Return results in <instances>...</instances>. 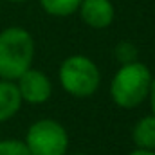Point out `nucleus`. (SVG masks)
<instances>
[{"mask_svg":"<svg viewBox=\"0 0 155 155\" xmlns=\"http://www.w3.org/2000/svg\"><path fill=\"white\" fill-rule=\"evenodd\" d=\"M114 56H116V60L121 65L132 63V61H137L139 49H137L135 43H132L128 40H123V41H119L116 47H114Z\"/></svg>","mask_w":155,"mask_h":155,"instance_id":"10","label":"nucleus"},{"mask_svg":"<svg viewBox=\"0 0 155 155\" xmlns=\"http://www.w3.org/2000/svg\"><path fill=\"white\" fill-rule=\"evenodd\" d=\"M5 2H11V4H22V2H29V0H5Z\"/></svg>","mask_w":155,"mask_h":155,"instance_id":"14","label":"nucleus"},{"mask_svg":"<svg viewBox=\"0 0 155 155\" xmlns=\"http://www.w3.org/2000/svg\"><path fill=\"white\" fill-rule=\"evenodd\" d=\"M152 72L146 63L132 61L117 69L110 81V97L121 108H135L148 99L152 87Z\"/></svg>","mask_w":155,"mask_h":155,"instance_id":"2","label":"nucleus"},{"mask_svg":"<svg viewBox=\"0 0 155 155\" xmlns=\"http://www.w3.org/2000/svg\"><path fill=\"white\" fill-rule=\"evenodd\" d=\"M38 2L40 7L47 15L56 16V18H65L78 13L79 4H81V0H38Z\"/></svg>","mask_w":155,"mask_h":155,"instance_id":"9","label":"nucleus"},{"mask_svg":"<svg viewBox=\"0 0 155 155\" xmlns=\"http://www.w3.org/2000/svg\"><path fill=\"white\" fill-rule=\"evenodd\" d=\"M132 141L137 148L155 150V116L141 117L132 128Z\"/></svg>","mask_w":155,"mask_h":155,"instance_id":"8","label":"nucleus"},{"mask_svg":"<svg viewBox=\"0 0 155 155\" xmlns=\"http://www.w3.org/2000/svg\"><path fill=\"white\" fill-rule=\"evenodd\" d=\"M148 97H150V108H152V114L155 116V76L152 79V87H150V94H148Z\"/></svg>","mask_w":155,"mask_h":155,"instance_id":"12","label":"nucleus"},{"mask_svg":"<svg viewBox=\"0 0 155 155\" xmlns=\"http://www.w3.org/2000/svg\"><path fill=\"white\" fill-rule=\"evenodd\" d=\"M0 155H29L24 141L18 139H2L0 141Z\"/></svg>","mask_w":155,"mask_h":155,"instance_id":"11","label":"nucleus"},{"mask_svg":"<svg viewBox=\"0 0 155 155\" xmlns=\"http://www.w3.org/2000/svg\"><path fill=\"white\" fill-rule=\"evenodd\" d=\"M36 43L33 35L18 25L0 31V79L16 81L33 67Z\"/></svg>","mask_w":155,"mask_h":155,"instance_id":"1","label":"nucleus"},{"mask_svg":"<svg viewBox=\"0 0 155 155\" xmlns=\"http://www.w3.org/2000/svg\"><path fill=\"white\" fill-rule=\"evenodd\" d=\"M74 155H87V153H74Z\"/></svg>","mask_w":155,"mask_h":155,"instance_id":"15","label":"nucleus"},{"mask_svg":"<svg viewBox=\"0 0 155 155\" xmlns=\"http://www.w3.org/2000/svg\"><path fill=\"white\" fill-rule=\"evenodd\" d=\"M24 144L29 155H67L71 139L60 121L38 119L27 128Z\"/></svg>","mask_w":155,"mask_h":155,"instance_id":"4","label":"nucleus"},{"mask_svg":"<svg viewBox=\"0 0 155 155\" xmlns=\"http://www.w3.org/2000/svg\"><path fill=\"white\" fill-rule=\"evenodd\" d=\"M58 79L61 88L78 99L90 97L101 85V72L96 61L85 54H72L65 58L58 69Z\"/></svg>","mask_w":155,"mask_h":155,"instance_id":"3","label":"nucleus"},{"mask_svg":"<svg viewBox=\"0 0 155 155\" xmlns=\"http://www.w3.org/2000/svg\"><path fill=\"white\" fill-rule=\"evenodd\" d=\"M78 13L83 24L92 29H107L116 18L112 0H81Z\"/></svg>","mask_w":155,"mask_h":155,"instance_id":"6","label":"nucleus"},{"mask_svg":"<svg viewBox=\"0 0 155 155\" xmlns=\"http://www.w3.org/2000/svg\"><path fill=\"white\" fill-rule=\"evenodd\" d=\"M22 96L18 92L16 81L0 79V123L9 121L22 108Z\"/></svg>","mask_w":155,"mask_h":155,"instance_id":"7","label":"nucleus"},{"mask_svg":"<svg viewBox=\"0 0 155 155\" xmlns=\"http://www.w3.org/2000/svg\"><path fill=\"white\" fill-rule=\"evenodd\" d=\"M128 155H155V150H143V148H135Z\"/></svg>","mask_w":155,"mask_h":155,"instance_id":"13","label":"nucleus"},{"mask_svg":"<svg viewBox=\"0 0 155 155\" xmlns=\"http://www.w3.org/2000/svg\"><path fill=\"white\" fill-rule=\"evenodd\" d=\"M16 87L22 96V101L29 105H43L52 96V83L49 76L33 67L16 79Z\"/></svg>","mask_w":155,"mask_h":155,"instance_id":"5","label":"nucleus"}]
</instances>
